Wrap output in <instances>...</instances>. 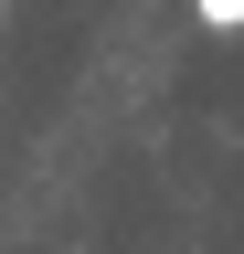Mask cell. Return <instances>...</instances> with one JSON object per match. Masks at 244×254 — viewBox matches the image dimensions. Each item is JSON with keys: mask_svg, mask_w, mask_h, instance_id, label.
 Returning <instances> with one entry per match:
<instances>
[{"mask_svg": "<svg viewBox=\"0 0 244 254\" xmlns=\"http://www.w3.org/2000/svg\"><path fill=\"white\" fill-rule=\"evenodd\" d=\"M202 21H212V32H234V21H244V0H202Z\"/></svg>", "mask_w": 244, "mask_h": 254, "instance_id": "obj_1", "label": "cell"}]
</instances>
